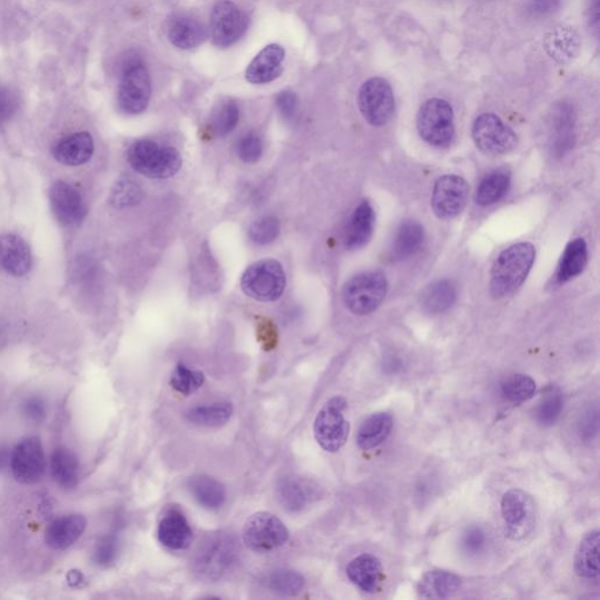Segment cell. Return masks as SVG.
<instances>
[{
  "label": "cell",
  "mask_w": 600,
  "mask_h": 600,
  "mask_svg": "<svg viewBox=\"0 0 600 600\" xmlns=\"http://www.w3.org/2000/svg\"><path fill=\"white\" fill-rule=\"evenodd\" d=\"M29 244L17 235H0V267L7 274L22 277L31 270Z\"/></svg>",
  "instance_id": "cell-19"
},
{
  "label": "cell",
  "mask_w": 600,
  "mask_h": 600,
  "mask_svg": "<svg viewBox=\"0 0 600 600\" xmlns=\"http://www.w3.org/2000/svg\"><path fill=\"white\" fill-rule=\"evenodd\" d=\"M284 58H285V51L277 44L264 47L247 68V82L255 85L274 82L282 73Z\"/></svg>",
  "instance_id": "cell-20"
},
{
  "label": "cell",
  "mask_w": 600,
  "mask_h": 600,
  "mask_svg": "<svg viewBox=\"0 0 600 600\" xmlns=\"http://www.w3.org/2000/svg\"><path fill=\"white\" fill-rule=\"evenodd\" d=\"M142 199L141 188L131 179H121L115 184L111 194V204L115 208H128L136 206Z\"/></svg>",
  "instance_id": "cell-44"
},
{
  "label": "cell",
  "mask_w": 600,
  "mask_h": 600,
  "mask_svg": "<svg viewBox=\"0 0 600 600\" xmlns=\"http://www.w3.org/2000/svg\"><path fill=\"white\" fill-rule=\"evenodd\" d=\"M576 114L574 107L567 102L556 103L547 119L552 143L556 150H569L574 145Z\"/></svg>",
  "instance_id": "cell-22"
},
{
  "label": "cell",
  "mask_w": 600,
  "mask_h": 600,
  "mask_svg": "<svg viewBox=\"0 0 600 600\" xmlns=\"http://www.w3.org/2000/svg\"><path fill=\"white\" fill-rule=\"evenodd\" d=\"M285 286V272L282 264L275 259H263L252 264L241 279L244 294L263 303L276 302L281 298Z\"/></svg>",
  "instance_id": "cell-6"
},
{
  "label": "cell",
  "mask_w": 600,
  "mask_h": 600,
  "mask_svg": "<svg viewBox=\"0 0 600 600\" xmlns=\"http://www.w3.org/2000/svg\"><path fill=\"white\" fill-rule=\"evenodd\" d=\"M257 339L266 351L274 350L278 344V330L274 322L267 318H259L257 323Z\"/></svg>",
  "instance_id": "cell-49"
},
{
  "label": "cell",
  "mask_w": 600,
  "mask_h": 600,
  "mask_svg": "<svg viewBox=\"0 0 600 600\" xmlns=\"http://www.w3.org/2000/svg\"><path fill=\"white\" fill-rule=\"evenodd\" d=\"M425 239V230L417 221H406L400 226L392 244L391 257L402 261L417 254Z\"/></svg>",
  "instance_id": "cell-32"
},
{
  "label": "cell",
  "mask_w": 600,
  "mask_h": 600,
  "mask_svg": "<svg viewBox=\"0 0 600 600\" xmlns=\"http://www.w3.org/2000/svg\"><path fill=\"white\" fill-rule=\"evenodd\" d=\"M50 202L55 218L63 227L80 226L86 218L87 208L82 193L72 184L57 181L50 188Z\"/></svg>",
  "instance_id": "cell-16"
},
{
  "label": "cell",
  "mask_w": 600,
  "mask_h": 600,
  "mask_svg": "<svg viewBox=\"0 0 600 600\" xmlns=\"http://www.w3.org/2000/svg\"><path fill=\"white\" fill-rule=\"evenodd\" d=\"M10 461H11V453L7 450H4V448H0V469H4V468L10 467Z\"/></svg>",
  "instance_id": "cell-54"
},
{
  "label": "cell",
  "mask_w": 600,
  "mask_h": 600,
  "mask_svg": "<svg viewBox=\"0 0 600 600\" xmlns=\"http://www.w3.org/2000/svg\"><path fill=\"white\" fill-rule=\"evenodd\" d=\"M189 489L196 501L206 509H218L226 502V488L218 479L209 476L198 475L191 478Z\"/></svg>",
  "instance_id": "cell-36"
},
{
  "label": "cell",
  "mask_w": 600,
  "mask_h": 600,
  "mask_svg": "<svg viewBox=\"0 0 600 600\" xmlns=\"http://www.w3.org/2000/svg\"><path fill=\"white\" fill-rule=\"evenodd\" d=\"M543 47L559 65H567L578 57L582 50L581 35L574 27L557 26L544 35Z\"/></svg>",
  "instance_id": "cell-17"
},
{
  "label": "cell",
  "mask_w": 600,
  "mask_h": 600,
  "mask_svg": "<svg viewBox=\"0 0 600 600\" xmlns=\"http://www.w3.org/2000/svg\"><path fill=\"white\" fill-rule=\"evenodd\" d=\"M387 279L382 272H362L344 286V304L352 314L370 315L382 305L387 295Z\"/></svg>",
  "instance_id": "cell-5"
},
{
  "label": "cell",
  "mask_w": 600,
  "mask_h": 600,
  "mask_svg": "<svg viewBox=\"0 0 600 600\" xmlns=\"http://www.w3.org/2000/svg\"><path fill=\"white\" fill-rule=\"evenodd\" d=\"M158 537L170 550H184L193 541V531L187 518L178 510H170L159 524Z\"/></svg>",
  "instance_id": "cell-24"
},
{
  "label": "cell",
  "mask_w": 600,
  "mask_h": 600,
  "mask_svg": "<svg viewBox=\"0 0 600 600\" xmlns=\"http://www.w3.org/2000/svg\"><path fill=\"white\" fill-rule=\"evenodd\" d=\"M501 392L508 402H527L536 394V382L529 375L514 374L504 380Z\"/></svg>",
  "instance_id": "cell-39"
},
{
  "label": "cell",
  "mask_w": 600,
  "mask_h": 600,
  "mask_svg": "<svg viewBox=\"0 0 600 600\" xmlns=\"http://www.w3.org/2000/svg\"><path fill=\"white\" fill-rule=\"evenodd\" d=\"M564 407V400L561 392L557 388L550 387L543 395L541 402L535 410V418L541 425H554L561 417Z\"/></svg>",
  "instance_id": "cell-40"
},
{
  "label": "cell",
  "mask_w": 600,
  "mask_h": 600,
  "mask_svg": "<svg viewBox=\"0 0 600 600\" xmlns=\"http://www.w3.org/2000/svg\"><path fill=\"white\" fill-rule=\"evenodd\" d=\"M276 106H277L279 113L284 118H294L298 107L297 97L292 92H283V93L278 95L277 100H276Z\"/></svg>",
  "instance_id": "cell-51"
},
{
  "label": "cell",
  "mask_w": 600,
  "mask_h": 600,
  "mask_svg": "<svg viewBox=\"0 0 600 600\" xmlns=\"http://www.w3.org/2000/svg\"><path fill=\"white\" fill-rule=\"evenodd\" d=\"M239 121L238 106L234 102H227L218 108L213 118H211L210 131L215 136H226L230 134L237 126Z\"/></svg>",
  "instance_id": "cell-41"
},
{
  "label": "cell",
  "mask_w": 600,
  "mask_h": 600,
  "mask_svg": "<svg viewBox=\"0 0 600 600\" xmlns=\"http://www.w3.org/2000/svg\"><path fill=\"white\" fill-rule=\"evenodd\" d=\"M375 213L370 201L359 204L351 216L346 227L345 246L349 250H357L365 247L373 236Z\"/></svg>",
  "instance_id": "cell-25"
},
{
  "label": "cell",
  "mask_w": 600,
  "mask_h": 600,
  "mask_svg": "<svg viewBox=\"0 0 600 600\" xmlns=\"http://www.w3.org/2000/svg\"><path fill=\"white\" fill-rule=\"evenodd\" d=\"M127 159L139 174L155 179L173 178L182 167L181 155L175 148L161 146L150 140L133 143Z\"/></svg>",
  "instance_id": "cell-2"
},
{
  "label": "cell",
  "mask_w": 600,
  "mask_h": 600,
  "mask_svg": "<svg viewBox=\"0 0 600 600\" xmlns=\"http://www.w3.org/2000/svg\"><path fill=\"white\" fill-rule=\"evenodd\" d=\"M471 134L475 145L488 155L510 153L518 143L515 131L493 113H484L476 118Z\"/></svg>",
  "instance_id": "cell-11"
},
{
  "label": "cell",
  "mask_w": 600,
  "mask_h": 600,
  "mask_svg": "<svg viewBox=\"0 0 600 600\" xmlns=\"http://www.w3.org/2000/svg\"><path fill=\"white\" fill-rule=\"evenodd\" d=\"M281 233V223L274 216H264L251 224L249 238L257 246H267L277 239Z\"/></svg>",
  "instance_id": "cell-43"
},
{
  "label": "cell",
  "mask_w": 600,
  "mask_h": 600,
  "mask_svg": "<svg viewBox=\"0 0 600 600\" xmlns=\"http://www.w3.org/2000/svg\"><path fill=\"white\" fill-rule=\"evenodd\" d=\"M204 374L202 372L193 371L183 363L176 366L170 383L175 391L183 395L193 394L203 385Z\"/></svg>",
  "instance_id": "cell-42"
},
{
  "label": "cell",
  "mask_w": 600,
  "mask_h": 600,
  "mask_svg": "<svg viewBox=\"0 0 600 600\" xmlns=\"http://www.w3.org/2000/svg\"><path fill=\"white\" fill-rule=\"evenodd\" d=\"M599 531H591L579 544L575 559V570L579 577L595 579L599 576Z\"/></svg>",
  "instance_id": "cell-35"
},
{
  "label": "cell",
  "mask_w": 600,
  "mask_h": 600,
  "mask_svg": "<svg viewBox=\"0 0 600 600\" xmlns=\"http://www.w3.org/2000/svg\"><path fill=\"white\" fill-rule=\"evenodd\" d=\"M587 261H589V250L585 239L576 238L567 244L556 274L558 283H566L577 277L585 270Z\"/></svg>",
  "instance_id": "cell-33"
},
{
  "label": "cell",
  "mask_w": 600,
  "mask_h": 600,
  "mask_svg": "<svg viewBox=\"0 0 600 600\" xmlns=\"http://www.w3.org/2000/svg\"><path fill=\"white\" fill-rule=\"evenodd\" d=\"M561 0H530L529 10L534 15H546L557 9Z\"/></svg>",
  "instance_id": "cell-52"
},
{
  "label": "cell",
  "mask_w": 600,
  "mask_h": 600,
  "mask_svg": "<svg viewBox=\"0 0 600 600\" xmlns=\"http://www.w3.org/2000/svg\"><path fill=\"white\" fill-rule=\"evenodd\" d=\"M243 537L252 551L267 552L284 546L289 539V531L275 515L258 513L247 519Z\"/></svg>",
  "instance_id": "cell-13"
},
{
  "label": "cell",
  "mask_w": 600,
  "mask_h": 600,
  "mask_svg": "<svg viewBox=\"0 0 600 600\" xmlns=\"http://www.w3.org/2000/svg\"><path fill=\"white\" fill-rule=\"evenodd\" d=\"M458 297L455 284L450 279H440L428 285L421 295V306L433 315L443 314L454 305Z\"/></svg>",
  "instance_id": "cell-34"
},
{
  "label": "cell",
  "mask_w": 600,
  "mask_h": 600,
  "mask_svg": "<svg viewBox=\"0 0 600 600\" xmlns=\"http://www.w3.org/2000/svg\"><path fill=\"white\" fill-rule=\"evenodd\" d=\"M94 153V142L90 133L80 131L60 140L53 148L55 160L65 166H82Z\"/></svg>",
  "instance_id": "cell-23"
},
{
  "label": "cell",
  "mask_w": 600,
  "mask_h": 600,
  "mask_svg": "<svg viewBox=\"0 0 600 600\" xmlns=\"http://www.w3.org/2000/svg\"><path fill=\"white\" fill-rule=\"evenodd\" d=\"M237 154L243 162L256 163L261 160L263 155V141L261 136L254 133L244 135L238 141Z\"/></svg>",
  "instance_id": "cell-46"
},
{
  "label": "cell",
  "mask_w": 600,
  "mask_h": 600,
  "mask_svg": "<svg viewBox=\"0 0 600 600\" xmlns=\"http://www.w3.org/2000/svg\"><path fill=\"white\" fill-rule=\"evenodd\" d=\"M168 37L174 46L181 50H191L201 45L207 38L206 27L198 19L179 15L171 20Z\"/></svg>",
  "instance_id": "cell-28"
},
{
  "label": "cell",
  "mask_w": 600,
  "mask_h": 600,
  "mask_svg": "<svg viewBox=\"0 0 600 600\" xmlns=\"http://www.w3.org/2000/svg\"><path fill=\"white\" fill-rule=\"evenodd\" d=\"M590 26L598 31L599 26V0H592L589 9Z\"/></svg>",
  "instance_id": "cell-53"
},
{
  "label": "cell",
  "mask_w": 600,
  "mask_h": 600,
  "mask_svg": "<svg viewBox=\"0 0 600 600\" xmlns=\"http://www.w3.org/2000/svg\"><path fill=\"white\" fill-rule=\"evenodd\" d=\"M486 531L479 527H468L462 537V547L467 554L478 555L487 546Z\"/></svg>",
  "instance_id": "cell-47"
},
{
  "label": "cell",
  "mask_w": 600,
  "mask_h": 600,
  "mask_svg": "<svg viewBox=\"0 0 600 600\" xmlns=\"http://www.w3.org/2000/svg\"><path fill=\"white\" fill-rule=\"evenodd\" d=\"M461 585V579L451 572L435 570L427 572L419 582L418 594L423 599H446Z\"/></svg>",
  "instance_id": "cell-30"
},
{
  "label": "cell",
  "mask_w": 600,
  "mask_h": 600,
  "mask_svg": "<svg viewBox=\"0 0 600 600\" xmlns=\"http://www.w3.org/2000/svg\"><path fill=\"white\" fill-rule=\"evenodd\" d=\"M23 413L31 421L42 422L47 415L46 403L40 397L27 398L23 403Z\"/></svg>",
  "instance_id": "cell-50"
},
{
  "label": "cell",
  "mask_w": 600,
  "mask_h": 600,
  "mask_svg": "<svg viewBox=\"0 0 600 600\" xmlns=\"http://www.w3.org/2000/svg\"><path fill=\"white\" fill-rule=\"evenodd\" d=\"M502 518L508 537L522 541L534 530L537 508L534 498L521 489H510L503 495Z\"/></svg>",
  "instance_id": "cell-9"
},
{
  "label": "cell",
  "mask_w": 600,
  "mask_h": 600,
  "mask_svg": "<svg viewBox=\"0 0 600 600\" xmlns=\"http://www.w3.org/2000/svg\"><path fill=\"white\" fill-rule=\"evenodd\" d=\"M347 577L360 590L374 594L383 579L382 564L373 555L363 554L352 559L346 569Z\"/></svg>",
  "instance_id": "cell-21"
},
{
  "label": "cell",
  "mask_w": 600,
  "mask_h": 600,
  "mask_svg": "<svg viewBox=\"0 0 600 600\" xmlns=\"http://www.w3.org/2000/svg\"><path fill=\"white\" fill-rule=\"evenodd\" d=\"M238 549L233 536L218 533L210 535L195 552V574L208 581H216L234 566Z\"/></svg>",
  "instance_id": "cell-3"
},
{
  "label": "cell",
  "mask_w": 600,
  "mask_h": 600,
  "mask_svg": "<svg viewBox=\"0 0 600 600\" xmlns=\"http://www.w3.org/2000/svg\"><path fill=\"white\" fill-rule=\"evenodd\" d=\"M535 257L536 250L531 243L514 244L503 250L491 269V295L495 298H504L515 294L527 281Z\"/></svg>",
  "instance_id": "cell-1"
},
{
  "label": "cell",
  "mask_w": 600,
  "mask_h": 600,
  "mask_svg": "<svg viewBox=\"0 0 600 600\" xmlns=\"http://www.w3.org/2000/svg\"><path fill=\"white\" fill-rule=\"evenodd\" d=\"M86 527L87 519L80 514H70L54 519L46 529L47 547L55 551L67 550L82 537Z\"/></svg>",
  "instance_id": "cell-18"
},
{
  "label": "cell",
  "mask_w": 600,
  "mask_h": 600,
  "mask_svg": "<svg viewBox=\"0 0 600 600\" xmlns=\"http://www.w3.org/2000/svg\"><path fill=\"white\" fill-rule=\"evenodd\" d=\"M151 97L150 74L139 62H128L123 67L118 91V102L127 114H141L150 105Z\"/></svg>",
  "instance_id": "cell-10"
},
{
  "label": "cell",
  "mask_w": 600,
  "mask_h": 600,
  "mask_svg": "<svg viewBox=\"0 0 600 600\" xmlns=\"http://www.w3.org/2000/svg\"><path fill=\"white\" fill-rule=\"evenodd\" d=\"M469 186L459 175H443L435 182L431 208L440 219H453L465 209Z\"/></svg>",
  "instance_id": "cell-15"
},
{
  "label": "cell",
  "mask_w": 600,
  "mask_h": 600,
  "mask_svg": "<svg viewBox=\"0 0 600 600\" xmlns=\"http://www.w3.org/2000/svg\"><path fill=\"white\" fill-rule=\"evenodd\" d=\"M393 430V417L386 411L372 414L359 427L357 445L360 450H370L382 445Z\"/></svg>",
  "instance_id": "cell-29"
},
{
  "label": "cell",
  "mask_w": 600,
  "mask_h": 600,
  "mask_svg": "<svg viewBox=\"0 0 600 600\" xmlns=\"http://www.w3.org/2000/svg\"><path fill=\"white\" fill-rule=\"evenodd\" d=\"M19 108L18 97L9 87L0 85V125L10 121Z\"/></svg>",
  "instance_id": "cell-48"
},
{
  "label": "cell",
  "mask_w": 600,
  "mask_h": 600,
  "mask_svg": "<svg viewBox=\"0 0 600 600\" xmlns=\"http://www.w3.org/2000/svg\"><path fill=\"white\" fill-rule=\"evenodd\" d=\"M51 473L55 483L65 490H73L80 481V462L74 451L58 447L51 456Z\"/></svg>",
  "instance_id": "cell-27"
},
{
  "label": "cell",
  "mask_w": 600,
  "mask_h": 600,
  "mask_svg": "<svg viewBox=\"0 0 600 600\" xmlns=\"http://www.w3.org/2000/svg\"><path fill=\"white\" fill-rule=\"evenodd\" d=\"M234 408L229 402H215L213 405H204L190 408L187 411L186 418L194 425L202 427H221L226 425Z\"/></svg>",
  "instance_id": "cell-37"
},
{
  "label": "cell",
  "mask_w": 600,
  "mask_h": 600,
  "mask_svg": "<svg viewBox=\"0 0 600 600\" xmlns=\"http://www.w3.org/2000/svg\"><path fill=\"white\" fill-rule=\"evenodd\" d=\"M278 498L282 506L291 513H298L305 509L317 495L314 484L302 478H285L277 488Z\"/></svg>",
  "instance_id": "cell-26"
},
{
  "label": "cell",
  "mask_w": 600,
  "mask_h": 600,
  "mask_svg": "<svg viewBox=\"0 0 600 600\" xmlns=\"http://www.w3.org/2000/svg\"><path fill=\"white\" fill-rule=\"evenodd\" d=\"M346 406L345 399L335 397L320 410L315 418V440L324 450L330 453L338 451L349 439L350 425L344 414Z\"/></svg>",
  "instance_id": "cell-8"
},
{
  "label": "cell",
  "mask_w": 600,
  "mask_h": 600,
  "mask_svg": "<svg viewBox=\"0 0 600 600\" xmlns=\"http://www.w3.org/2000/svg\"><path fill=\"white\" fill-rule=\"evenodd\" d=\"M419 135L428 145L445 148L453 142L455 136L454 111L446 100H427L418 111Z\"/></svg>",
  "instance_id": "cell-4"
},
{
  "label": "cell",
  "mask_w": 600,
  "mask_h": 600,
  "mask_svg": "<svg viewBox=\"0 0 600 600\" xmlns=\"http://www.w3.org/2000/svg\"><path fill=\"white\" fill-rule=\"evenodd\" d=\"M249 20L244 12L230 0L215 4L210 17L211 38L218 47H229L246 34Z\"/></svg>",
  "instance_id": "cell-14"
},
{
  "label": "cell",
  "mask_w": 600,
  "mask_h": 600,
  "mask_svg": "<svg viewBox=\"0 0 600 600\" xmlns=\"http://www.w3.org/2000/svg\"><path fill=\"white\" fill-rule=\"evenodd\" d=\"M120 551V539L117 534L103 536L93 551V562L100 567H110L117 562Z\"/></svg>",
  "instance_id": "cell-45"
},
{
  "label": "cell",
  "mask_w": 600,
  "mask_h": 600,
  "mask_svg": "<svg viewBox=\"0 0 600 600\" xmlns=\"http://www.w3.org/2000/svg\"><path fill=\"white\" fill-rule=\"evenodd\" d=\"M262 584L267 589L281 595H297L303 589L304 578L292 570H275L264 576Z\"/></svg>",
  "instance_id": "cell-38"
},
{
  "label": "cell",
  "mask_w": 600,
  "mask_h": 600,
  "mask_svg": "<svg viewBox=\"0 0 600 600\" xmlns=\"http://www.w3.org/2000/svg\"><path fill=\"white\" fill-rule=\"evenodd\" d=\"M358 106L371 126L387 125L395 113V98L390 82L379 77L368 79L360 87Z\"/></svg>",
  "instance_id": "cell-7"
},
{
  "label": "cell",
  "mask_w": 600,
  "mask_h": 600,
  "mask_svg": "<svg viewBox=\"0 0 600 600\" xmlns=\"http://www.w3.org/2000/svg\"><path fill=\"white\" fill-rule=\"evenodd\" d=\"M47 460L38 436H26L11 451L10 468L19 483L32 486L45 475Z\"/></svg>",
  "instance_id": "cell-12"
},
{
  "label": "cell",
  "mask_w": 600,
  "mask_h": 600,
  "mask_svg": "<svg viewBox=\"0 0 600 600\" xmlns=\"http://www.w3.org/2000/svg\"><path fill=\"white\" fill-rule=\"evenodd\" d=\"M511 186V173L506 168H499L484 176L476 190L475 201L479 206L489 207L501 201Z\"/></svg>",
  "instance_id": "cell-31"
}]
</instances>
